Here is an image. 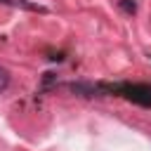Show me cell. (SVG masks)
<instances>
[{"mask_svg":"<svg viewBox=\"0 0 151 151\" xmlns=\"http://www.w3.org/2000/svg\"><path fill=\"white\" fill-rule=\"evenodd\" d=\"M99 92L101 94H120L139 106H151V85H139V83H116V85H106L99 83Z\"/></svg>","mask_w":151,"mask_h":151,"instance_id":"cell-1","label":"cell"},{"mask_svg":"<svg viewBox=\"0 0 151 151\" xmlns=\"http://www.w3.org/2000/svg\"><path fill=\"white\" fill-rule=\"evenodd\" d=\"M0 2H5V5H14V7H24V9H31V12H47V7H42V5H35V2H28V0H0Z\"/></svg>","mask_w":151,"mask_h":151,"instance_id":"cell-2","label":"cell"},{"mask_svg":"<svg viewBox=\"0 0 151 151\" xmlns=\"http://www.w3.org/2000/svg\"><path fill=\"white\" fill-rule=\"evenodd\" d=\"M118 7H120L125 14H134V12H137V2H134V0H118Z\"/></svg>","mask_w":151,"mask_h":151,"instance_id":"cell-3","label":"cell"},{"mask_svg":"<svg viewBox=\"0 0 151 151\" xmlns=\"http://www.w3.org/2000/svg\"><path fill=\"white\" fill-rule=\"evenodd\" d=\"M7 85H9V71L5 66H0V92H5Z\"/></svg>","mask_w":151,"mask_h":151,"instance_id":"cell-4","label":"cell"}]
</instances>
